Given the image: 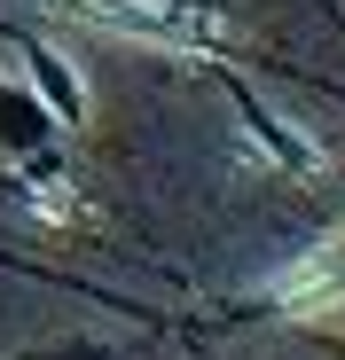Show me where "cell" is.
<instances>
[{"mask_svg": "<svg viewBox=\"0 0 345 360\" xmlns=\"http://www.w3.org/2000/svg\"><path fill=\"white\" fill-rule=\"evenodd\" d=\"M282 297H291V306H330V297H345V243H330L306 274H291Z\"/></svg>", "mask_w": 345, "mask_h": 360, "instance_id": "cell-1", "label": "cell"}]
</instances>
